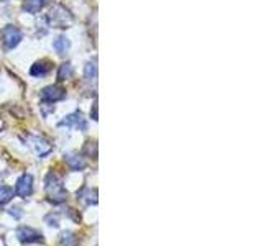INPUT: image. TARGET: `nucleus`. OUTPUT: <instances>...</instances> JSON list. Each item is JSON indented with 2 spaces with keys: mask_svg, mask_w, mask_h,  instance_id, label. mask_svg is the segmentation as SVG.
I'll return each instance as SVG.
<instances>
[{
  "mask_svg": "<svg viewBox=\"0 0 263 246\" xmlns=\"http://www.w3.org/2000/svg\"><path fill=\"white\" fill-rule=\"evenodd\" d=\"M45 5H46V0H25V2H23V10L27 12V13L35 15Z\"/></svg>",
  "mask_w": 263,
  "mask_h": 246,
  "instance_id": "obj_10",
  "label": "nucleus"
},
{
  "mask_svg": "<svg viewBox=\"0 0 263 246\" xmlns=\"http://www.w3.org/2000/svg\"><path fill=\"white\" fill-rule=\"evenodd\" d=\"M84 153L87 154V156H90V158H96L97 156V146H96V143H86V146H84Z\"/></svg>",
  "mask_w": 263,
  "mask_h": 246,
  "instance_id": "obj_18",
  "label": "nucleus"
},
{
  "mask_svg": "<svg viewBox=\"0 0 263 246\" xmlns=\"http://www.w3.org/2000/svg\"><path fill=\"white\" fill-rule=\"evenodd\" d=\"M31 146H33V150H35V153L38 156H46V154L51 153V150H53L51 145H49L45 138H40V136L31 138Z\"/></svg>",
  "mask_w": 263,
  "mask_h": 246,
  "instance_id": "obj_9",
  "label": "nucleus"
},
{
  "mask_svg": "<svg viewBox=\"0 0 263 246\" xmlns=\"http://www.w3.org/2000/svg\"><path fill=\"white\" fill-rule=\"evenodd\" d=\"M78 243V238L74 236V233H71V232H64L63 235H61V244H64V246H74Z\"/></svg>",
  "mask_w": 263,
  "mask_h": 246,
  "instance_id": "obj_17",
  "label": "nucleus"
},
{
  "mask_svg": "<svg viewBox=\"0 0 263 246\" xmlns=\"http://www.w3.org/2000/svg\"><path fill=\"white\" fill-rule=\"evenodd\" d=\"M64 161L66 164L72 169V171H81V169H84L86 168V159L82 158L81 154L78 153H69V154H66L64 156Z\"/></svg>",
  "mask_w": 263,
  "mask_h": 246,
  "instance_id": "obj_8",
  "label": "nucleus"
},
{
  "mask_svg": "<svg viewBox=\"0 0 263 246\" xmlns=\"http://www.w3.org/2000/svg\"><path fill=\"white\" fill-rule=\"evenodd\" d=\"M46 20L49 23V27H53V28H69L74 22L72 13L64 5H54L51 10H49Z\"/></svg>",
  "mask_w": 263,
  "mask_h": 246,
  "instance_id": "obj_2",
  "label": "nucleus"
},
{
  "mask_svg": "<svg viewBox=\"0 0 263 246\" xmlns=\"http://www.w3.org/2000/svg\"><path fill=\"white\" fill-rule=\"evenodd\" d=\"M0 2H7V0H0Z\"/></svg>",
  "mask_w": 263,
  "mask_h": 246,
  "instance_id": "obj_21",
  "label": "nucleus"
},
{
  "mask_svg": "<svg viewBox=\"0 0 263 246\" xmlns=\"http://www.w3.org/2000/svg\"><path fill=\"white\" fill-rule=\"evenodd\" d=\"M0 38H2V43L5 45V48L13 49L22 41V31L16 27H13V25H7L2 30V33H0Z\"/></svg>",
  "mask_w": 263,
  "mask_h": 246,
  "instance_id": "obj_3",
  "label": "nucleus"
},
{
  "mask_svg": "<svg viewBox=\"0 0 263 246\" xmlns=\"http://www.w3.org/2000/svg\"><path fill=\"white\" fill-rule=\"evenodd\" d=\"M16 236L22 243H41L43 241V235H41L38 230L31 228V227H22L16 232Z\"/></svg>",
  "mask_w": 263,
  "mask_h": 246,
  "instance_id": "obj_4",
  "label": "nucleus"
},
{
  "mask_svg": "<svg viewBox=\"0 0 263 246\" xmlns=\"http://www.w3.org/2000/svg\"><path fill=\"white\" fill-rule=\"evenodd\" d=\"M31 192H33V177L30 174L20 176L15 186V194L25 199V197H28Z\"/></svg>",
  "mask_w": 263,
  "mask_h": 246,
  "instance_id": "obj_5",
  "label": "nucleus"
},
{
  "mask_svg": "<svg viewBox=\"0 0 263 246\" xmlns=\"http://www.w3.org/2000/svg\"><path fill=\"white\" fill-rule=\"evenodd\" d=\"M78 199L82 200L86 205L97 203V192L92 191V189H82L81 192H78Z\"/></svg>",
  "mask_w": 263,
  "mask_h": 246,
  "instance_id": "obj_13",
  "label": "nucleus"
},
{
  "mask_svg": "<svg viewBox=\"0 0 263 246\" xmlns=\"http://www.w3.org/2000/svg\"><path fill=\"white\" fill-rule=\"evenodd\" d=\"M72 66L69 63H64L60 66L58 69V80H66V79H71L72 77Z\"/></svg>",
  "mask_w": 263,
  "mask_h": 246,
  "instance_id": "obj_15",
  "label": "nucleus"
},
{
  "mask_svg": "<svg viewBox=\"0 0 263 246\" xmlns=\"http://www.w3.org/2000/svg\"><path fill=\"white\" fill-rule=\"evenodd\" d=\"M53 48H54V51L60 56H64L66 53L69 51L71 43H69V39L66 38V36H60V38H56V41L53 43Z\"/></svg>",
  "mask_w": 263,
  "mask_h": 246,
  "instance_id": "obj_12",
  "label": "nucleus"
},
{
  "mask_svg": "<svg viewBox=\"0 0 263 246\" xmlns=\"http://www.w3.org/2000/svg\"><path fill=\"white\" fill-rule=\"evenodd\" d=\"M66 97V90L60 86H48L41 90V98L46 102H58Z\"/></svg>",
  "mask_w": 263,
  "mask_h": 246,
  "instance_id": "obj_6",
  "label": "nucleus"
},
{
  "mask_svg": "<svg viewBox=\"0 0 263 246\" xmlns=\"http://www.w3.org/2000/svg\"><path fill=\"white\" fill-rule=\"evenodd\" d=\"M46 195L53 203H63L68 199V192L63 186V179L56 172H49L46 176Z\"/></svg>",
  "mask_w": 263,
  "mask_h": 246,
  "instance_id": "obj_1",
  "label": "nucleus"
},
{
  "mask_svg": "<svg viewBox=\"0 0 263 246\" xmlns=\"http://www.w3.org/2000/svg\"><path fill=\"white\" fill-rule=\"evenodd\" d=\"M61 127H74V128H79V130H86V120L82 118V115L79 112L76 113H71L68 117H64V120H61L60 123Z\"/></svg>",
  "mask_w": 263,
  "mask_h": 246,
  "instance_id": "obj_7",
  "label": "nucleus"
},
{
  "mask_svg": "<svg viewBox=\"0 0 263 246\" xmlns=\"http://www.w3.org/2000/svg\"><path fill=\"white\" fill-rule=\"evenodd\" d=\"M49 69H51V63H49V61H38V63H35L31 66L30 72H31V76L38 77V76H45V74H48Z\"/></svg>",
  "mask_w": 263,
  "mask_h": 246,
  "instance_id": "obj_11",
  "label": "nucleus"
},
{
  "mask_svg": "<svg viewBox=\"0 0 263 246\" xmlns=\"http://www.w3.org/2000/svg\"><path fill=\"white\" fill-rule=\"evenodd\" d=\"M84 79L89 82V84H92V82L97 80V63L96 61H90L86 64L84 68Z\"/></svg>",
  "mask_w": 263,
  "mask_h": 246,
  "instance_id": "obj_14",
  "label": "nucleus"
},
{
  "mask_svg": "<svg viewBox=\"0 0 263 246\" xmlns=\"http://www.w3.org/2000/svg\"><path fill=\"white\" fill-rule=\"evenodd\" d=\"M4 128V121L2 120H0V130H2Z\"/></svg>",
  "mask_w": 263,
  "mask_h": 246,
  "instance_id": "obj_20",
  "label": "nucleus"
},
{
  "mask_svg": "<svg viewBox=\"0 0 263 246\" xmlns=\"http://www.w3.org/2000/svg\"><path fill=\"white\" fill-rule=\"evenodd\" d=\"M90 115H92L94 120H97V104H94V110H90Z\"/></svg>",
  "mask_w": 263,
  "mask_h": 246,
  "instance_id": "obj_19",
  "label": "nucleus"
},
{
  "mask_svg": "<svg viewBox=\"0 0 263 246\" xmlns=\"http://www.w3.org/2000/svg\"><path fill=\"white\" fill-rule=\"evenodd\" d=\"M13 197V191L7 186H0V205H5L7 202H10Z\"/></svg>",
  "mask_w": 263,
  "mask_h": 246,
  "instance_id": "obj_16",
  "label": "nucleus"
}]
</instances>
